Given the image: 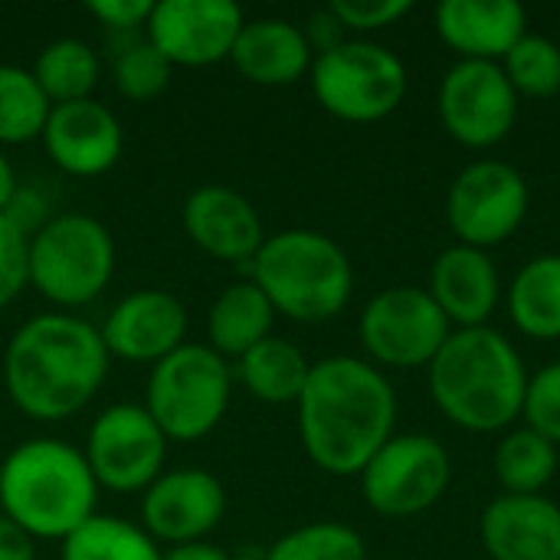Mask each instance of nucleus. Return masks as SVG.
I'll use <instances>...</instances> for the list:
<instances>
[{
    "label": "nucleus",
    "mask_w": 560,
    "mask_h": 560,
    "mask_svg": "<svg viewBox=\"0 0 560 560\" xmlns=\"http://www.w3.org/2000/svg\"><path fill=\"white\" fill-rule=\"evenodd\" d=\"M95 495L85 453L66 440H26L0 463V515L33 541H66L95 515Z\"/></svg>",
    "instance_id": "4"
},
{
    "label": "nucleus",
    "mask_w": 560,
    "mask_h": 560,
    "mask_svg": "<svg viewBox=\"0 0 560 560\" xmlns=\"http://www.w3.org/2000/svg\"><path fill=\"white\" fill-rule=\"evenodd\" d=\"M295 407L302 446L328 476H361L397 423L390 381L381 368L351 354L315 361Z\"/></svg>",
    "instance_id": "1"
},
{
    "label": "nucleus",
    "mask_w": 560,
    "mask_h": 560,
    "mask_svg": "<svg viewBox=\"0 0 560 560\" xmlns=\"http://www.w3.org/2000/svg\"><path fill=\"white\" fill-rule=\"evenodd\" d=\"M440 121L463 148H495L518 121V92L499 62L456 59L440 82Z\"/></svg>",
    "instance_id": "13"
},
{
    "label": "nucleus",
    "mask_w": 560,
    "mask_h": 560,
    "mask_svg": "<svg viewBox=\"0 0 560 560\" xmlns=\"http://www.w3.org/2000/svg\"><path fill=\"white\" fill-rule=\"evenodd\" d=\"M102 341L115 358L158 364L180 345H187V308L171 292L138 289L108 312L102 325Z\"/></svg>",
    "instance_id": "16"
},
{
    "label": "nucleus",
    "mask_w": 560,
    "mask_h": 560,
    "mask_svg": "<svg viewBox=\"0 0 560 560\" xmlns=\"http://www.w3.org/2000/svg\"><path fill=\"white\" fill-rule=\"evenodd\" d=\"M151 10H154L151 0H92L89 3V13L112 30H138L148 23Z\"/></svg>",
    "instance_id": "37"
},
{
    "label": "nucleus",
    "mask_w": 560,
    "mask_h": 560,
    "mask_svg": "<svg viewBox=\"0 0 560 560\" xmlns=\"http://www.w3.org/2000/svg\"><path fill=\"white\" fill-rule=\"evenodd\" d=\"M499 66L518 95L551 98L560 92V46L551 36L525 33Z\"/></svg>",
    "instance_id": "30"
},
{
    "label": "nucleus",
    "mask_w": 560,
    "mask_h": 560,
    "mask_svg": "<svg viewBox=\"0 0 560 560\" xmlns=\"http://www.w3.org/2000/svg\"><path fill=\"white\" fill-rule=\"evenodd\" d=\"M112 276V233L89 213H59L30 240V285L59 308L95 302Z\"/></svg>",
    "instance_id": "7"
},
{
    "label": "nucleus",
    "mask_w": 560,
    "mask_h": 560,
    "mask_svg": "<svg viewBox=\"0 0 560 560\" xmlns=\"http://www.w3.org/2000/svg\"><path fill=\"white\" fill-rule=\"evenodd\" d=\"M312 374V361L285 338L269 335L236 364L240 384L262 404H299Z\"/></svg>",
    "instance_id": "24"
},
{
    "label": "nucleus",
    "mask_w": 560,
    "mask_h": 560,
    "mask_svg": "<svg viewBox=\"0 0 560 560\" xmlns=\"http://www.w3.org/2000/svg\"><path fill=\"white\" fill-rule=\"evenodd\" d=\"M16 233H23L26 240H33L52 217H49V203L36 187H16V194L10 197L7 210L0 213Z\"/></svg>",
    "instance_id": "36"
},
{
    "label": "nucleus",
    "mask_w": 560,
    "mask_h": 560,
    "mask_svg": "<svg viewBox=\"0 0 560 560\" xmlns=\"http://www.w3.org/2000/svg\"><path fill=\"white\" fill-rule=\"evenodd\" d=\"M0 560H36L33 538L16 528L7 515H0Z\"/></svg>",
    "instance_id": "39"
},
{
    "label": "nucleus",
    "mask_w": 560,
    "mask_h": 560,
    "mask_svg": "<svg viewBox=\"0 0 560 560\" xmlns=\"http://www.w3.org/2000/svg\"><path fill=\"white\" fill-rule=\"evenodd\" d=\"M161 560H233L223 548L210 545V541H194V545H177L171 551H164Z\"/></svg>",
    "instance_id": "40"
},
{
    "label": "nucleus",
    "mask_w": 560,
    "mask_h": 560,
    "mask_svg": "<svg viewBox=\"0 0 560 560\" xmlns=\"http://www.w3.org/2000/svg\"><path fill=\"white\" fill-rule=\"evenodd\" d=\"M62 560H161L158 541L115 515H92L62 541Z\"/></svg>",
    "instance_id": "28"
},
{
    "label": "nucleus",
    "mask_w": 560,
    "mask_h": 560,
    "mask_svg": "<svg viewBox=\"0 0 560 560\" xmlns=\"http://www.w3.org/2000/svg\"><path fill=\"white\" fill-rule=\"evenodd\" d=\"M243 23V10L230 0H161L144 23V39L171 66L200 69L230 59Z\"/></svg>",
    "instance_id": "14"
},
{
    "label": "nucleus",
    "mask_w": 560,
    "mask_h": 560,
    "mask_svg": "<svg viewBox=\"0 0 560 560\" xmlns=\"http://www.w3.org/2000/svg\"><path fill=\"white\" fill-rule=\"evenodd\" d=\"M525 427L541 433L560 450V361L541 368L535 377H528L525 407H522Z\"/></svg>",
    "instance_id": "33"
},
{
    "label": "nucleus",
    "mask_w": 560,
    "mask_h": 560,
    "mask_svg": "<svg viewBox=\"0 0 560 560\" xmlns=\"http://www.w3.org/2000/svg\"><path fill=\"white\" fill-rule=\"evenodd\" d=\"M171 72L174 66L148 39L125 46L115 59V85L131 102H148L161 95L171 82Z\"/></svg>",
    "instance_id": "32"
},
{
    "label": "nucleus",
    "mask_w": 560,
    "mask_h": 560,
    "mask_svg": "<svg viewBox=\"0 0 560 560\" xmlns=\"http://www.w3.org/2000/svg\"><path fill=\"white\" fill-rule=\"evenodd\" d=\"M102 331L75 315L23 322L3 351V387L20 413L39 423L75 417L108 377Z\"/></svg>",
    "instance_id": "2"
},
{
    "label": "nucleus",
    "mask_w": 560,
    "mask_h": 560,
    "mask_svg": "<svg viewBox=\"0 0 560 560\" xmlns=\"http://www.w3.org/2000/svg\"><path fill=\"white\" fill-rule=\"evenodd\" d=\"M410 0H335L328 10L338 16V23L354 33H374L384 26H394L400 16L410 13Z\"/></svg>",
    "instance_id": "34"
},
{
    "label": "nucleus",
    "mask_w": 560,
    "mask_h": 560,
    "mask_svg": "<svg viewBox=\"0 0 560 560\" xmlns=\"http://www.w3.org/2000/svg\"><path fill=\"white\" fill-rule=\"evenodd\" d=\"M427 292L453 328H482L499 305L502 279L489 249L456 243L433 259Z\"/></svg>",
    "instance_id": "20"
},
{
    "label": "nucleus",
    "mask_w": 560,
    "mask_h": 560,
    "mask_svg": "<svg viewBox=\"0 0 560 560\" xmlns=\"http://www.w3.org/2000/svg\"><path fill=\"white\" fill-rule=\"evenodd\" d=\"M450 453L427 433H394L361 469L364 502L384 518H413L433 509L450 486Z\"/></svg>",
    "instance_id": "10"
},
{
    "label": "nucleus",
    "mask_w": 560,
    "mask_h": 560,
    "mask_svg": "<svg viewBox=\"0 0 560 560\" xmlns=\"http://www.w3.org/2000/svg\"><path fill=\"white\" fill-rule=\"evenodd\" d=\"M532 190L509 161L482 158L466 164L446 190V223L453 236L476 249L505 243L528 217Z\"/></svg>",
    "instance_id": "11"
},
{
    "label": "nucleus",
    "mask_w": 560,
    "mask_h": 560,
    "mask_svg": "<svg viewBox=\"0 0 560 560\" xmlns=\"http://www.w3.org/2000/svg\"><path fill=\"white\" fill-rule=\"evenodd\" d=\"M450 335V318L420 285H390L361 312V345L374 368H430Z\"/></svg>",
    "instance_id": "9"
},
{
    "label": "nucleus",
    "mask_w": 560,
    "mask_h": 560,
    "mask_svg": "<svg viewBox=\"0 0 560 560\" xmlns=\"http://www.w3.org/2000/svg\"><path fill=\"white\" fill-rule=\"evenodd\" d=\"M308 72L318 105L354 125H371L394 115L410 85L404 59L371 39H345L318 52Z\"/></svg>",
    "instance_id": "8"
},
{
    "label": "nucleus",
    "mask_w": 560,
    "mask_h": 560,
    "mask_svg": "<svg viewBox=\"0 0 560 560\" xmlns=\"http://www.w3.org/2000/svg\"><path fill=\"white\" fill-rule=\"evenodd\" d=\"M249 279L266 292L276 315L305 325L341 315L354 289L348 253L318 230H282L266 236L249 259Z\"/></svg>",
    "instance_id": "5"
},
{
    "label": "nucleus",
    "mask_w": 560,
    "mask_h": 560,
    "mask_svg": "<svg viewBox=\"0 0 560 560\" xmlns=\"http://www.w3.org/2000/svg\"><path fill=\"white\" fill-rule=\"evenodd\" d=\"M555 472L558 446L551 440H545L532 427H518L502 436L495 450V476L505 495H545Z\"/></svg>",
    "instance_id": "26"
},
{
    "label": "nucleus",
    "mask_w": 560,
    "mask_h": 560,
    "mask_svg": "<svg viewBox=\"0 0 560 560\" xmlns=\"http://www.w3.org/2000/svg\"><path fill=\"white\" fill-rule=\"evenodd\" d=\"M226 512V492L207 469L161 472L141 499V525L171 548L203 541Z\"/></svg>",
    "instance_id": "15"
},
{
    "label": "nucleus",
    "mask_w": 560,
    "mask_h": 560,
    "mask_svg": "<svg viewBox=\"0 0 560 560\" xmlns=\"http://www.w3.org/2000/svg\"><path fill=\"white\" fill-rule=\"evenodd\" d=\"M233 394V368L210 345H180L158 361L148 377L144 410L161 433L177 443L203 440L226 417Z\"/></svg>",
    "instance_id": "6"
},
{
    "label": "nucleus",
    "mask_w": 560,
    "mask_h": 560,
    "mask_svg": "<svg viewBox=\"0 0 560 560\" xmlns=\"http://www.w3.org/2000/svg\"><path fill=\"white\" fill-rule=\"evenodd\" d=\"M16 174H13V164L7 161V154L0 151V213L7 210V203H10V197L16 194Z\"/></svg>",
    "instance_id": "41"
},
{
    "label": "nucleus",
    "mask_w": 560,
    "mask_h": 560,
    "mask_svg": "<svg viewBox=\"0 0 560 560\" xmlns=\"http://www.w3.org/2000/svg\"><path fill=\"white\" fill-rule=\"evenodd\" d=\"M167 436L138 404H112L89 427L85 463L98 489L144 492L164 469Z\"/></svg>",
    "instance_id": "12"
},
{
    "label": "nucleus",
    "mask_w": 560,
    "mask_h": 560,
    "mask_svg": "<svg viewBox=\"0 0 560 560\" xmlns=\"http://www.w3.org/2000/svg\"><path fill=\"white\" fill-rule=\"evenodd\" d=\"M525 390V361L492 325L453 328L430 364L433 404L450 423L469 433L509 430L522 417Z\"/></svg>",
    "instance_id": "3"
},
{
    "label": "nucleus",
    "mask_w": 560,
    "mask_h": 560,
    "mask_svg": "<svg viewBox=\"0 0 560 560\" xmlns=\"http://www.w3.org/2000/svg\"><path fill=\"white\" fill-rule=\"evenodd\" d=\"M43 148L59 171L72 177H98L118 164L125 135L102 102L79 98L52 105L43 128Z\"/></svg>",
    "instance_id": "17"
},
{
    "label": "nucleus",
    "mask_w": 560,
    "mask_h": 560,
    "mask_svg": "<svg viewBox=\"0 0 560 560\" xmlns=\"http://www.w3.org/2000/svg\"><path fill=\"white\" fill-rule=\"evenodd\" d=\"M52 102L39 89L33 69L0 66V144H26L43 138Z\"/></svg>",
    "instance_id": "29"
},
{
    "label": "nucleus",
    "mask_w": 560,
    "mask_h": 560,
    "mask_svg": "<svg viewBox=\"0 0 560 560\" xmlns=\"http://www.w3.org/2000/svg\"><path fill=\"white\" fill-rule=\"evenodd\" d=\"M509 315L515 328L538 341L560 338V256L545 253L518 269L509 289Z\"/></svg>",
    "instance_id": "25"
},
{
    "label": "nucleus",
    "mask_w": 560,
    "mask_h": 560,
    "mask_svg": "<svg viewBox=\"0 0 560 560\" xmlns=\"http://www.w3.org/2000/svg\"><path fill=\"white\" fill-rule=\"evenodd\" d=\"M272 322H276V308L266 299V292L253 282H233L226 285L207 318V335H210V348L220 358H243L246 351H253L259 341H266L272 335Z\"/></svg>",
    "instance_id": "23"
},
{
    "label": "nucleus",
    "mask_w": 560,
    "mask_h": 560,
    "mask_svg": "<svg viewBox=\"0 0 560 560\" xmlns=\"http://www.w3.org/2000/svg\"><path fill=\"white\" fill-rule=\"evenodd\" d=\"M33 75L52 105L79 102V98H89V92L98 82V56L85 39L62 36L43 46V52L36 56Z\"/></svg>",
    "instance_id": "27"
},
{
    "label": "nucleus",
    "mask_w": 560,
    "mask_h": 560,
    "mask_svg": "<svg viewBox=\"0 0 560 560\" xmlns=\"http://www.w3.org/2000/svg\"><path fill=\"white\" fill-rule=\"evenodd\" d=\"M436 33L459 59L502 62L528 33V13L518 0H443Z\"/></svg>",
    "instance_id": "21"
},
{
    "label": "nucleus",
    "mask_w": 560,
    "mask_h": 560,
    "mask_svg": "<svg viewBox=\"0 0 560 560\" xmlns=\"http://www.w3.org/2000/svg\"><path fill=\"white\" fill-rule=\"evenodd\" d=\"M30 285V240L0 217V308Z\"/></svg>",
    "instance_id": "35"
},
{
    "label": "nucleus",
    "mask_w": 560,
    "mask_h": 560,
    "mask_svg": "<svg viewBox=\"0 0 560 560\" xmlns=\"http://www.w3.org/2000/svg\"><path fill=\"white\" fill-rule=\"evenodd\" d=\"M266 560H368V545L341 522H315L282 535Z\"/></svg>",
    "instance_id": "31"
},
{
    "label": "nucleus",
    "mask_w": 560,
    "mask_h": 560,
    "mask_svg": "<svg viewBox=\"0 0 560 560\" xmlns=\"http://www.w3.org/2000/svg\"><path fill=\"white\" fill-rule=\"evenodd\" d=\"M492 560H560V505L545 495H499L479 522Z\"/></svg>",
    "instance_id": "19"
},
{
    "label": "nucleus",
    "mask_w": 560,
    "mask_h": 560,
    "mask_svg": "<svg viewBox=\"0 0 560 560\" xmlns=\"http://www.w3.org/2000/svg\"><path fill=\"white\" fill-rule=\"evenodd\" d=\"M184 230L207 256L223 262H249L266 240L256 207L223 184L197 187L187 197Z\"/></svg>",
    "instance_id": "18"
},
{
    "label": "nucleus",
    "mask_w": 560,
    "mask_h": 560,
    "mask_svg": "<svg viewBox=\"0 0 560 560\" xmlns=\"http://www.w3.org/2000/svg\"><path fill=\"white\" fill-rule=\"evenodd\" d=\"M305 36H308L312 52H325V49H331V46L345 43V26H341V23H338V16L325 7V10H318V13L308 20Z\"/></svg>",
    "instance_id": "38"
},
{
    "label": "nucleus",
    "mask_w": 560,
    "mask_h": 560,
    "mask_svg": "<svg viewBox=\"0 0 560 560\" xmlns=\"http://www.w3.org/2000/svg\"><path fill=\"white\" fill-rule=\"evenodd\" d=\"M230 59L236 72L256 85H292L312 69L315 52L302 26L279 16H259L243 23Z\"/></svg>",
    "instance_id": "22"
}]
</instances>
